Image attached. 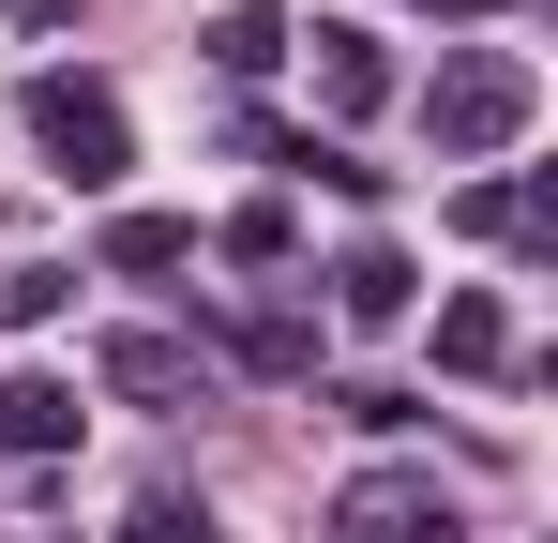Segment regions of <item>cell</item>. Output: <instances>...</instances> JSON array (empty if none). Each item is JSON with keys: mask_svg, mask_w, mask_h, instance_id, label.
Masks as SVG:
<instances>
[{"mask_svg": "<svg viewBox=\"0 0 558 543\" xmlns=\"http://www.w3.org/2000/svg\"><path fill=\"white\" fill-rule=\"evenodd\" d=\"M332 543H468V514H453L438 468H363V483L332 498Z\"/></svg>", "mask_w": 558, "mask_h": 543, "instance_id": "3", "label": "cell"}, {"mask_svg": "<svg viewBox=\"0 0 558 543\" xmlns=\"http://www.w3.org/2000/svg\"><path fill=\"white\" fill-rule=\"evenodd\" d=\"M287 242H302L287 196H242V212H227V257H242V272H287Z\"/></svg>", "mask_w": 558, "mask_h": 543, "instance_id": "14", "label": "cell"}, {"mask_svg": "<svg viewBox=\"0 0 558 543\" xmlns=\"http://www.w3.org/2000/svg\"><path fill=\"white\" fill-rule=\"evenodd\" d=\"M227 362H257V377H317V317H302V302H257V317H227Z\"/></svg>", "mask_w": 558, "mask_h": 543, "instance_id": "10", "label": "cell"}, {"mask_svg": "<svg viewBox=\"0 0 558 543\" xmlns=\"http://www.w3.org/2000/svg\"><path fill=\"white\" fill-rule=\"evenodd\" d=\"M61 302H76V272H61V257H15V272H0V333H46Z\"/></svg>", "mask_w": 558, "mask_h": 543, "instance_id": "13", "label": "cell"}, {"mask_svg": "<svg viewBox=\"0 0 558 543\" xmlns=\"http://www.w3.org/2000/svg\"><path fill=\"white\" fill-rule=\"evenodd\" d=\"M408 302H423V272L392 257V242H363V257L332 272V317H348V333H392V317H408Z\"/></svg>", "mask_w": 558, "mask_h": 543, "instance_id": "7", "label": "cell"}, {"mask_svg": "<svg viewBox=\"0 0 558 543\" xmlns=\"http://www.w3.org/2000/svg\"><path fill=\"white\" fill-rule=\"evenodd\" d=\"M0 452H76V377H0Z\"/></svg>", "mask_w": 558, "mask_h": 543, "instance_id": "8", "label": "cell"}, {"mask_svg": "<svg viewBox=\"0 0 558 543\" xmlns=\"http://www.w3.org/2000/svg\"><path fill=\"white\" fill-rule=\"evenodd\" d=\"M106 272H196V227L182 212H121L106 227Z\"/></svg>", "mask_w": 558, "mask_h": 543, "instance_id": "12", "label": "cell"}, {"mask_svg": "<svg viewBox=\"0 0 558 543\" xmlns=\"http://www.w3.org/2000/svg\"><path fill=\"white\" fill-rule=\"evenodd\" d=\"M121 543H211V514H196V498H136V514H121Z\"/></svg>", "mask_w": 558, "mask_h": 543, "instance_id": "16", "label": "cell"}, {"mask_svg": "<svg viewBox=\"0 0 558 543\" xmlns=\"http://www.w3.org/2000/svg\"><path fill=\"white\" fill-rule=\"evenodd\" d=\"M438 362H453V377H513V317H498L483 287H453V302H438Z\"/></svg>", "mask_w": 558, "mask_h": 543, "instance_id": "9", "label": "cell"}, {"mask_svg": "<svg viewBox=\"0 0 558 543\" xmlns=\"http://www.w3.org/2000/svg\"><path fill=\"white\" fill-rule=\"evenodd\" d=\"M529 106H544L529 46H468V61H438V90H423V136H438L453 167H483V152H513V136H529Z\"/></svg>", "mask_w": 558, "mask_h": 543, "instance_id": "1", "label": "cell"}, {"mask_svg": "<svg viewBox=\"0 0 558 543\" xmlns=\"http://www.w3.org/2000/svg\"><path fill=\"white\" fill-rule=\"evenodd\" d=\"M423 15H498V0H423Z\"/></svg>", "mask_w": 558, "mask_h": 543, "instance_id": "17", "label": "cell"}, {"mask_svg": "<svg viewBox=\"0 0 558 543\" xmlns=\"http://www.w3.org/2000/svg\"><path fill=\"white\" fill-rule=\"evenodd\" d=\"M106 393H121V408H182L196 377H211V362L182 348V333H106V362H92Z\"/></svg>", "mask_w": 558, "mask_h": 543, "instance_id": "4", "label": "cell"}, {"mask_svg": "<svg viewBox=\"0 0 558 543\" xmlns=\"http://www.w3.org/2000/svg\"><path fill=\"white\" fill-rule=\"evenodd\" d=\"M196 46H211V76H272V61H287V15H272V0H227Z\"/></svg>", "mask_w": 558, "mask_h": 543, "instance_id": "11", "label": "cell"}, {"mask_svg": "<svg viewBox=\"0 0 558 543\" xmlns=\"http://www.w3.org/2000/svg\"><path fill=\"white\" fill-rule=\"evenodd\" d=\"M453 227H468V242L544 257V242H558V196H544V181H468V196H453Z\"/></svg>", "mask_w": 558, "mask_h": 543, "instance_id": "5", "label": "cell"}, {"mask_svg": "<svg viewBox=\"0 0 558 543\" xmlns=\"http://www.w3.org/2000/svg\"><path fill=\"white\" fill-rule=\"evenodd\" d=\"M332 408H348V423H363V438H408V423H423V393H392V377H348V393H332Z\"/></svg>", "mask_w": 558, "mask_h": 543, "instance_id": "15", "label": "cell"}, {"mask_svg": "<svg viewBox=\"0 0 558 543\" xmlns=\"http://www.w3.org/2000/svg\"><path fill=\"white\" fill-rule=\"evenodd\" d=\"M317 106H332V121H377V106H392V46H377V31H317Z\"/></svg>", "mask_w": 558, "mask_h": 543, "instance_id": "6", "label": "cell"}, {"mask_svg": "<svg viewBox=\"0 0 558 543\" xmlns=\"http://www.w3.org/2000/svg\"><path fill=\"white\" fill-rule=\"evenodd\" d=\"M31 152L76 181V196H106V181L136 167V136H121V90H106V76H31Z\"/></svg>", "mask_w": 558, "mask_h": 543, "instance_id": "2", "label": "cell"}]
</instances>
